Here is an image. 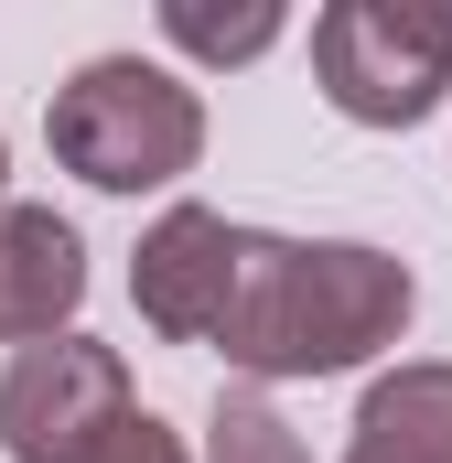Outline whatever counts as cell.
<instances>
[{
  "label": "cell",
  "mask_w": 452,
  "mask_h": 463,
  "mask_svg": "<svg viewBox=\"0 0 452 463\" xmlns=\"http://www.w3.org/2000/svg\"><path fill=\"white\" fill-rule=\"evenodd\" d=\"M420 280L399 248L366 237H269L248 227V269L216 324V355L237 388H280V377H355L410 335Z\"/></svg>",
  "instance_id": "1"
},
{
  "label": "cell",
  "mask_w": 452,
  "mask_h": 463,
  "mask_svg": "<svg viewBox=\"0 0 452 463\" xmlns=\"http://www.w3.org/2000/svg\"><path fill=\"white\" fill-rule=\"evenodd\" d=\"M43 151L87 184V194H173L205 162V98L184 65L151 54H87L54 98H43Z\"/></svg>",
  "instance_id": "2"
},
{
  "label": "cell",
  "mask_w": 452,
  "mask_h": 463,
  "mask_svg": "<svg viewBox=\"0 0 452 463\" xmlns=\"http://www.w3.org/2000/svg\"><path fill=\"white\" fill-rule=\"evenodd\" d=\"M313 87L355 129H420L452 98V0H334V11H313Z\"/></svg>",
  "instance_id": "3"
},
{
  "label": "cell",
  "mask_w": 452,
  "mask_h": 463,
  "mask_svg": "<svg viewBox=\"0 0 452 463\" xmlns=\"http://www.w3.org/2000/svg\"><path fill=\"white\" fill-rule=\"evenodd\" d=\"M129 355L98 335H54L0 366V453L11 463H87L129 420Z\"/></svg>",
  "instance_id": "4"
},
{
  "label": "cell",
  "mask_w": 452,
  "mask_h": 463,
  "mask_svg": "<svg viewBox=\"0 0 452 463\" xmlns=\"http://www.w3.org/2000/svg\"><path fill=\"white\" fill-rule=\"evenodd\" d=\"M237 269H248V227L216 205H162L140 248H129V302L162 345H216L226 302H237Z\"/></svg>",
  "instance_id": "5"
},
{
  "label": "cell",
  "mask_w": 452,
  "mask_h": 463,
  "mask_svg": "<svg viewBox=\"0 0 452 463\" xmlns=\"http://www.w3.org/2000/svg\"><path fill=\"white\" fill-rule=\"evenodd\" d=\"M87 313V237L65 227L54 205L0 194V345H54Z\"/></svg>",
  "instance_id": "6"
},
{
  "label": "cell",
  "mask_w": 452,
  "mask_h": 463,
  "mask_svg": "<svg viewBox=\"0 0 452 463\" xmlns=\"http://www.w3.org/2000/svg\"><path fill=\"white\" fill-rule=\"evenodd\" d=\"M344 463H452V355H410L366 377Z\"/></svg>",
  "instance_id": "7"
},
{
  "label": "cell",
  "mask_w": 452,
  "mask_h": 463,
  "mask_svg": "<svg viewBox=\"0 0 452 463\" xmlns=\"http://www.w3.org/2000/svg\"><path fill=\"white\" fill-rule=\"evenodd\" d=\"M291 22H280V0H162V43L184 54V65H259L269 43H280Z\"/></svg>",
  "instance_id": "8"
},
{
  "label": "cell",
  "mask_w": 452,
  "mask_h": 463,
  "mask_svg": "<svg viewBox=\"0 0 452 463\" xmlns=\"http://www.w3.org/2000/svg\"><path fill=\"white\" fill-rule=\"evenodd\" d=\"M194 463H313V453H302V431L280 420L269 388H216V410H205V453H194Z\"/></svg>",
  "instance_id": "9"
},
{
  "label": "cell",
  "mask_w": 452,
  "mask_h": 463,
  "mask_svg": "<svg viewBox=\"0 0 452 463\" xmlns=\"http://www.w3.org/2000/svg\"><path fill=\"white\" fill-rule=\"evenodd\" d=\"M87 463H194V442H184L173 420H151V410H129V420H118V431H108V442H98Z\"/></svg>",
  "instance_id": "10"
},
{
  "label": "cell",
  "mask_w": 452,
  "mask_h": 463,
  "mask_svg": "<svg viewBox=\"0 0 452 463\" xmlns=\"http://www.w3.org/2000/svg\"><path fill=\"white\" fill-rule=\"evenodd\" d=\"M0 173H11V140H0Z\"/></svg>",
  "instance_id": "11"
}]
</instances>
